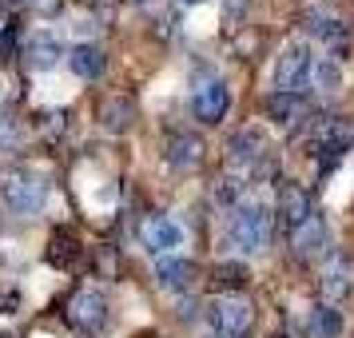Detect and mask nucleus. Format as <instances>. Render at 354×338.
Masks as SVG:
<instances>
[{"instance_id":"f257e3e1","label":"nucleus","mask_w":354,"mask_h":338,"mask_svg":"<svg viewBox=\"0 0 354 338\" xmlns=\"http://www.w3.org/2000/svg\"><path fill=\"white\" fill-rule=\"evenodd\" d=\"M0 195L17 215H36L44 207V183L24 167H0Z\"/></svg>"},{"instance_id":"f03ea898","label":"nucleus","mask_w":354,"mask_h":338,"mask_svg":"<svg viewBox=\"0 0 354 338\" xmlns=\"http://www.w3.org/2000/svg\"><path fill=\"white\" fill-rule=\"evenodd\" d=\"M231 239L239 251H263L271 243V211L263 203H243L235 215H231Z\"/></svg>"},{"instance_id":"7ed1b4c3","label":"nucleus","mask_w":354,"mask_h":338,"mask_svg":"<svg viewBox=\"0 0 354 338\" xmlns=\"http://www.w3.org/2000/svg\"><path fill=\"white\" fill-rule=\"evenodd\" d=\"M310 72H315L310 48H306V44H287V48L279 52V60H274V88L299 96V88L310 80Z\"/></svg>"},{"instance_id":"20e7f679","label":"nucleus","mask_w":354,"mask_h":338,"mask_svg":"<svg viewBox=\"0 0 354 338\" xmlns=\"http://www.w3.org/2000/svg\"><path fill=\"white\" fill-rule=\"evenodd\" d=\"M211 326L219 338H247L255 326V306L243 299H219L211 306Z\"/></svg>"},{"instance_id":"39448f33","label":"nucleus","mask_w":354,"mask_h":338,"mask_svg":"<svg viewBox=\"0 0 354 338\" xmlns=\"http://www.w3.org/2000/svg\"><path fill=\"white\" fill-rule=\"evenodd\" d=\"M68 322L84 330V335H96L100 326L108 322V303H104V294L100 290H76L72 299H68Z\"/></svg>"},{"instance_id":"423d86ee","label":"nucleus","mask_w":354,"mask_h":338,"mask_svg":"<svg viewBox=\"0 0 354 338\" xmlns=\"http://www.w3.org/2000/svg\"><path fill=\"white\" fill-rule=\"evenodd\" d=\"M319 290L326 303H338V299H346L354 290V263L351 255H342V251H335V255L322 263L319 271Z\"/></svg>"},{"instance_id":"0eeeda50","label":"nucleus","mask_w":354,"mask_h":338,"mask_svg":"<svg viewBox=\"0 0 354 338\" xmlns=\"http://www.w3.org/2000/svg\"><path fill=\"white\" fill-rule=\"evenodd\" d=\"M192 112L199 124H219L227 112H231V88L223 80H207L192 100Z\"/></svg>"},{"instance_id":"6e6552de","label":"nucleus","mask_w":354,"mask_h":338,"mask_svg":"<svg viewBox=\"0 0 354 338\" xmlns=\"http://www.w3.org/2000/svg\"><path fill=\"white\" fill-rule=\"evenodd\" d=\"M310 215H315V211H310V195H306V187L287 179V183L279 187V223L295 235V231H299Z\"/></svg>"},{"instance_id":"1a4fd4ad","label":"nucleus","mask_w":354,"mask_h":338,"mask_svg":"<svg viewBox=\"0 0 354 338\" xmlns=\"http://www.w3.org/2000/svg\"><path fill=\"white\" fill-rule=\"evenodd\" d=\"M140 243L151 255H167V251H176L179 243H183V231L167 215H147L144 223H140Z\"/></svg>"},{"instance_id":"9d476101","label":"nucleus","mask_w":354,"mask_h":338,"mask_svg":"<svg viewBox=\"0 0 354 338\" xmlns=\"http://www.w3.org/2000/svg\"><path fill=\"white\" fill-rule=\"evenodd\" d=\"M351 144H354V124L351 120L326 115V120L315 124V151H322V156H342Z\"/></svg>"},{"instance_id":"9b49d317","label":"nucleus","mask_w":354,"mask_h":338,"mask_svg":"<svg viewBox=\"0 0 354 338\" xmlns=\"http://www.w3.org/2000/svg\"><path fill=\"white\" fill-rule=\"evenodd\" d=\"M96 120L104 124V131H128L131 124H136V100L128 96V92H115V96H104L100 100V112Z\"/></svg>"},{"instance_id":"f8f14e48","label":"nucleus","mask_w":354,"mask_h":338,"mask_svg":"<svg viewBox=\"0 0 354 338\" xmlns=\"http://www.w3.org/2000/svg\"><path fill=\"white\" fill-rule=\"evenodd\" d=\"M64 60V48H60V40L52 32H36L28 36V44H24V64L32 68V72H48Z\"/></svg>"},{"instance_id":"ddd939ff","label":"nucleus","mask_w":354,"mask_h":338,"mask_svg":"<svg viewBox=\"0 0 354 338\" xmlns=\"http://www.w3.org/2000/svg\"><path fill=\"white\" fill-rule=\"evenodd\" d=\"M203 140L199 135H192V131H179V135H171L167 140V163L176 167V171H195L199 163H203Z\"/></svg>"},{"instance_id":"4468645a","label":"nucleus","mask_w":354,"mask_h":338,"mask_svg":"<svg viewBox=\"0 0 354 338\" xmlns=\"http://www.w3.org/2000/svg\"><path fill=\"white\" fill-rule=\"evenodd\" d=\"M68 68H72L80 80H100L104 68H108V60H104V52H100L96 44H76V48L68 52Z\"/></svg>"},{"instance_id":"2eb2a0df","label":"nucleus","mask_w":354,"mask_h":338,"mask_svg":"<svg viewBox=\"0 0 354 338\" xmlns=\"http://www.w3.org/2000/svg\"><path fill=\"white\" fill-rule=\"evenodd\" d=\"M195 279V263L187 259H160V267H156V283L163 290H187Z\"/></svg>"},{"instance_id":"dca6fc26","label":"nucleus","mask_w":354,"mask_h":338,"mask_svg":"<svg viewBox=\"0 0 354 338\" xmlns=\"http://www.w3.org/2000/svg\"><path fill=\"white\" fill-rule=\"evenodd\" d=\"M263 147H267V140H263V131L255 128H243L235 140H231V163H239V167H255V160L263 156Z\"/></svg>"},{"instance_id":"f3484780","label":"nucleus","mask_w":354,"mask_h":338,"mask_svg":"<svg viewBox=\"0 0 354 338\" xmlns=\"http://www.w3.org/2000/svg\"><path fill=\"white\" fill-rule=\"evenodd\" d=\"M267 115H271L279 128H299V120H303V100L295 96V92H274L267 100Z\"/></svg>"},{"instance_id":"a211bd4d","label":"nucleus","mask_w":354,"mask_h":338,"mask_svg":"<svg viewBox=\"0 0 354 338\" xmlns=\"http://www.w3.org/2000/svg\"><path fill=\"white\" fill-rule=\"evenodd\" d=\"M322 243H326V223H322L319 215H310V219L295 231V251H299V259H315L322 251Z\"/></svg>"},{"instance_id":"6ab92c4d","label":"nucleus","mask_w":354,"mask_h":338,"mask_svg":"<svg viewBox=\"0 0 354 338\" xmlns=\"http://www.w3.org/2000/svg\"><path fill=\"white\" fill-rule=\"evenodd\" d=\"M44 255H48L52 267L68 271V267L80 259V243H76V235H72V231H56V235L48 239V251H44Z\"/></svg>"},{"instance_id":"aec40b11","label":"nucleus","mask_w":354,"mask_h":338,"mask_svg":"<svg viewBox=\"0 0 354 338\" xmlns=\"http://www.w3.org/2000/svg\"><path fill=\"white\" fill-rule=\"evenodd\" d=\"M310 335L315 338H338L342 335V314H338L330 303L315 306V314H310Z\"/></svg>"},{"instance_id":"412c9836","label":"nucleus","mask_w":354,"mask_h":338,"mask_svg":"<svg viewBox=\"0 0 354 338\" xmlns=\"http://www.w3.org/2000/svg\"><path fill=\"white\" fill-rule=\"evenodd\" d=\"M211 283L219 290H243L251 283V271H247L243 263H219V267L211 271Z\"/></svg>"},{"instance_id":"4be33fe9","label":"nucleus","mask_w":354,"mask_h":338,"mask_svg":"<svg viewBox=\"0 0 354 338\" xmlns=\"http://www.w3.org/2000/svg\"><path fill=\"white\" fill-rule=\"evenodd\" d=\"M310 32L319 36V40H326L335 52L346 48V28H342V20H335V17H310Z\"/></svg>"},{"instance_id":"5701e85b","label":"nucleus","mask_w":354,"mask_h":338,"mask_svg":"<svg viewBox=\"0 0 354 338\" xmlns=\"http://www.w3.org/2000/svg\"><path fill=\"white\" fill-rule=\"evenodd\" d=\"M315 84H319L326 96H330V92H338V88H342V72H338V60H319V68H315Z\"/></svg>"},{"instance_id":"b1692460","label":"nucleus","mask_w":354,"mask_h":338,"mask_svg":"<svg viewBox=\"0 0 354 338\" xmlns=\"http://www.w3.org/2000/svg\"><path fill=\"white\" fill-rule=\"evenodd\" d=\"M17 144H20V120L0 104V147H17Z\"/></svg>"},{"instance_id":"393cba45","label":"nucleus","mask_w":354,"mask_h":338,"mask_svg":"<svg viewBox=\"0 0 354 338\" xmlns=\"http://www.w3.org/2000/svg\"><path fill=\"white\" fill-rule=\"evenodd\" d=\"M36 128H40V135H44V140L60 135V131L68 128V112H48V115H40V124H36Z\"/></svg>"},{"instance_id":"a878e982","label":"nucleus","mask_w":354,"mask_h":338,"mask_svg":"<svg viewBox=\"0 0 354 338\" xmlns=\"http://www.w3.org/2000/svg\"><path fill=\"white\" fill-rule=\"evenodd\" d=\"M239 191H243L239 179H219V183H215V199H219V203H235Z\"/></svg>"},{"instance_id":"bb28decb","label":"nucleus","mask_w":354,"mask_h":338,"mask_svg":"<svg viewBox=\"0 0 354 338\" xmlns=\"http://www.w3.org/2000/svg\"><path fill=\"white\" fill-rule=\"evenodd\" d=\"M32 4H36V12H40V17H56L64 0H32Z\"/></svg>"},{"instance_id":"cd10ccee","label":"nucleus","mask_w":354,"mask_h":338,"mask_svg":"<svg viewBox=\"0 0 354 338\" xmlns=\"http://www.w3.org/2000/svg\"><path fill=\"white\" fill-rule=\"evenodd\" d=\"M12 52V32H0V60Z\"/></svg>"},{"instance_id":"c85d7f7f","label":"nucleus","mask_w":354,"mask_h":338,"mask_svg":"<svg viewBox=\"0 0 354 338\" xmlns=\"http://www.w3.org/2000/svg\"><path fill=\"white\" fill-rule=\"evenodd\" d=\"M271 338H290V335H287V330H274V335H271Z\"/></svg>"},{"instance_id":"c756f323","label":"nucleus","mask_w":354,"mask_h":338,"mask_svg":"<svg viewBox=\"0 0 354 338\" xmlns=\"http://www.w3.org/2000/svg\"><path fill=\"white\" fill-rule=\"evenodd\" d=\"M179 4H199V0H179Z\"/></svg>"}]
</instances>
